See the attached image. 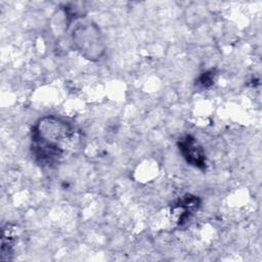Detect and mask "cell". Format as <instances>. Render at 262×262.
I'll return each instance as SVG.
<instances>
[{"mask_svg": "<svg viewBox=\"0 0 262 262\" xmlns=\"http://www.w3.org/2000/svg\"><path fill=\"white\" fill-rule=\"evenodd\" d=\"M72 128L67 122L48 117L40 120L33 131V152L41 164L52 165L58 162L64 149V142L72 138Z\"/></svg>", "mask_w": 262, "mask_h": 262, "instance_id": "6da1fadb", "label": "cell"}, {"mask_svg": "<svg viewBox=\"0 0 262 262\" xmlns=\"http://www.w3.org/2000/svg\"><path fill=\"white\" fill-rule=\"evenodd\" d=\"M73 42L81 54L89 59L100 58L104 50L99 29L90 21L77 24L73 30Z\"/></svg>", "mask_w": 262, "mask_h": 262, "instance_id": "7a4b0ae2", "label": "cell"}, {"mask_svg": "<svg viewBox=\"0 0 262 262\" xmlns=\"http://www.w3.org/2000/svg\"><path fill=\"white\" fill-rule=\"evenodd\" d=\"M179 148L185 160L199 168L205 166V154L199 142L191 136H186L179 142Z\"/></svg>", "mask_w": 262, "mask_h": 262, "instance_id": "3957f363", "label": "cell"}]
</instances>
